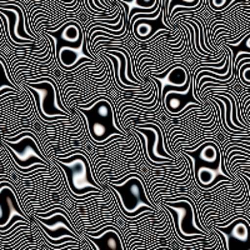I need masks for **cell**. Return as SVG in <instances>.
<instances>
[{
    "instance_id": "obj_1",
    "label": "cell",
    "mask_w": 250,
    "mask_h": 250,
    "mask_svg": "<svg viewBox=\"0 0 250 250\" xmlns=\"http://www.w3.org/2000/svg\"><path fill=\"white\" fill-rule=\"evenodd\" d=\"M79 109L86 117L89 134L94 142L103 143L113 135H123L118 126H115L113 106L106 98L98 99L89 110Z\"/></svg>"
},
{
    "instance_id": "obj_2",
    "label": "cell",
    "mask_w": 250,
    "mask_h": 250,
    "mask_svg": "<svg viewBox=\"0 0 250 250\" xmlns=\"http://www.w3.org/2000/svg\"><path fill=\"white\" fill-rule=\"evenodd\" d=\"M57 162L65 171L66 180L73 194L82 196L83 194L97 191L100 189L99 185L94 183L90 167L84 154L75 153L69 156L66 160L58 158Z\"/></svg>"
},
{
    "instance_id": "obj_3",
    "label": "cell",
    "mask_w": 250,
    "mask_h": 250,
    "mask_svg": "<svg viewBox=\"0 0 250 250\" xmlns=\"http://www.w3.org/2000/svg\"><path fill=\"white\" fill-rule=\"evenodd\" d=\"M111 187L119 194L122 210L128 216H135L144 213L145 210L140 209V207H149L154 209L153 204L146 198L142 178H130L122 184H111Z\"/></svg>"
},
{
    "instance_id": "obj_4",
    "label": "cell",
    "mask_w": 250,
    "mask_h": 250,
    "mask_svg": "<svg viewBox=\"0 0 250 250\" xmlns=\"http://www.w3.org/2000/svg\"><path fill=\"white\" fill-rule=\"evenodd\" d=\"M26 85L43 94L42 102L37 100L39 114L43 119H46V122H54V120H62L69 118V114H66V111L62 110L55 105V102H57L55 100V97H57L55 86L57 84L54 83V80H51L50 77L44 82L26 83Z\"/></svg>"
},
{
    "instance_id": "obj_5",
    "label": "cell",
    "mask_w": 250,
    "mask_h": 250,
    "mask_svg": "<svg viewBox=\"0 0 250 250\" xmlns=\"http://www.w3.org/2000/svg\"><path fill=\"white\" fill-rule=\"evenodd\" d=\"M4 142L9 146V151L19 168H29L37 163L46 164L45 158L38 148L37 138L34 137V134L21 138L20 142H9V140H4Z\"/></svg>"
},
{
    "instance_id": "obj_6",
    "label": "cell",
    "mask_w": 250,
    "mask_h": 250,
    "mask_svg": "<svg viewBox=\"0 0 250 250\" xmlns=\"http://www.w3.org/2000/svg\"><path fill=\"white\" fill-rule=\"evenodd\" d=\"M37 220L50 240H57L62 236L78 238L69 222L70 219L64 210H51L48 214L37 213Z\"/></svg>"
},
{
    "instance_id": "obj_7",
    "label": "cell",
    "mask_w": 250,
    "mask_h": 250,
    "mask_svg": "<svg viewBox=\"0 0 250 250\" xmlns=\"http://www.w3.org/2000/svg\"><path fill=\"white\" fill-rule=\"evenodd\" d=\"M48 34L57 38V46H55V58L59 57V53L62 48L79 49L83 45V30L79 24L73 20H69L60 25V29L57 31L49 30Z\"/></svg>"
},
{
    "instance_id": "obj_8",
    "label": "cell",
    "mask_w": 250,
    "mask_h": 250,
    "mask_svg": "<svg viewBox=\"0 0 250 250\" xmlns=\"http://www.w3.org/2000/svg\"><path fill=\"white\" fill-rule=\"evenodd\" d=\"M86 236L91 243H94V248L98 250L113 249V250H124V245L122 243L118 228L114 225L102 227V230L98 233L94 231H86Z\"/></svg>"
},
{
    "instance_id": "obj_9",
    "label": "cell",
    "mask_w": 250,
    "mask_h": 250,
    "mask_svg": "<svg viewBox=\"0 0 250 250\" xmlns=\"http://www.w3.org/2000/svg\"><path fill=\"white\" fill-rule=\"evenodd\" d=\"M0 14H5L9 17V38L10 42L17 44V46H31V40L24 39V38H19L17 35V30H15V25L18 23V14L14 10H9V9H1L0 8Z\"/></svg>"
},
{
    "instance_id": "obj_10",
    "label": "cell",
    "mask_w": 250,
    "mask_h": 250,
    "mask_svg": "<svg viewBox=\"0 0 250 250\" xmlns=\"http://www.w3.org/2000/svg\"><path fill=\"white\" fill-rule=\"evenodd\" d=\"M105 53H109V54L114 55V57H117L120 62V70H119V78L122 80L123 84L129 86H134V88H139V89H144L140 84H137L135 82H131V80L128 79V77L125 75V68H126V57L123 54L122 51L118 50H106Z\"/></svg>"
},
{
    "instance_id": "obj_11",
    "label": "cell",
    "mask_w": 250,
    "mask_h": 250,
    "mask_svg": "<svg viewBox=\"0 0 250 250\" xmlns=\"http://www.w3.org/2000/svg\"><path fill=\"white\" fill-rule=\"evenodd\" d=\"M194 173H195V178L198 179V183L202 188H210L211 185H214L213 180L215 178V173L213 171V169L203 167Z\"/></svg>"
},
{
    "instance_id": "obj_12",
    "label": "cell",
    "mask_w": 250,
    "mask_h": 250,
    "mask_svg": "<svg viewBox=\"0 0 250 250\" xmlns=\"http://www.w3.org/2000/svg\"><path fill=\"white\" fill-rule=\"evenodd\" d=\"M78 59V53H75L74 49L71 48H62L58 57V62H59L60 66L62 69H65L66 66L74 65Z\"/></svg>"
},
{
    "instance_id": "obj_13",
    "label": "cell",
    "mask_w": 250,
    "mask_h": 250,
    "mask_svg": "<svg viewBox=\"0 0 250 250\" xmlns=\"http://www.w3.org/2000/svg\"><path fill=\"white\" fill-rule=\"evenodd\" d=\"M1 88L15 89V86L9 80L8 73H6V64L4 62L3 58L0 57V89Z\"/></svg>"
},
{
    "instance_id": "obj_14",
    "label": "cell",
    "mask_w": 250,
    "mask_h": 250,
    "mask_svg": "<svg viewBox=\"0 0 250 250\" xmlns=\"http://www.w3.org/2000/svg\"><path fill=\"white\" fill-rule=\"evenodd\" d=\"M156 0H135L137 6L139 8H151L155 4Z\"/></svg>"
}]
</instances>
